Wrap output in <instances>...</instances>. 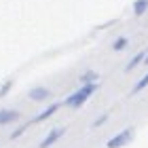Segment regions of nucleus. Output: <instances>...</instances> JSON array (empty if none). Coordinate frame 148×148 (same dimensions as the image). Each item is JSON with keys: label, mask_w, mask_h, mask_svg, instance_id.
Segmentation results:
<instances>
[{"label": "nucleus", "mask_w": 148, "mask_h": 148, "mask_svg": "<svg viewBox=\"0 0 148 148\" xmlns=\"http://www.w3.org/2000/svg\"><path fill=\"white\" fill-rule=\"evenodd\" d=\"M93 91H97V83H91V85H85L83 89H78V91H74L72 95H68L66 97V102L64 104H68V106H72V108H80L85 102H87V97L91 95Z\"/></svg>", "instance_id": "obj_1"}, {"label": "nucleus", "mask_w": 148, "mask_h": 148, "mask_svg": "<svg viewBox=\"0 0 148 148\" xmlns=\"http://www.w3.org/2000/svg\"><path fill=\"white\" fill-rule=\"evenodd\" d=\"M131 138H133V127H127V129H123L121 133H116L114 138H110L108 142H106V146L108 148H121L127 142H131Z\"/></svg>", "instance_id": "obj_2"}, {"label": "nucleus", "mask_w": 148, "mask_h": 148, "mask_svg": "<svg viewBox=\"0 0 148 148\" xmlns=\"http://www.w3.org/2000/svg\"><path fill=\"white\" fill-rule=\"evenodd\" d=\"M64 133H66V129H64V127H62V129H51V133H49V136H47V138L42 140V142H40V148H49L53 142H57V140L62 138Z\"/></svg>", "instance_id": "obj_3"}, {"label": "nucleus", "mask_w": 148, "mask_h": 148, "mask_svg": "<svg viewBox=\"0 0 148 148\" xmlns=\"http://www.w3.org/2000/svg\"><path fill=\"white\" fill-rule=\"evenodd\" d=\"M17 119H19L17 110H6V108L0 110V125H9V123H13V121H17Z\"/></svg>", "instance_id": "obj_4"}, {"label": "nucleus", "mask_w": 148, "mask_h": 148, "mask_svg": "<svg viewBox=\"0 0 148 148\" xmlns=\"http://www.w3.org/2000/svg\"><path fill=\"white\" fill-rule=\"evenodd\" d=\"M51 93L47 91V89H34V91H30V99H34V102H40V99H47Z\"/></svg>", "instance_id": "obj_5"}, {"label": "nucleus", "mask_w": 148, "mask_h": 148, "mask_svg": "<svg viewBox=\"0 0 148 148\" xmlns=\"http://www.w3.org/2000/svg\"><path fill=\"white\" fill-rule=\"evenodd\" d=\"M57 108H59V104H53V106H49V108H47V110H42V112H40L34 121H45V119H49L51 114H55V112H57Z\"/></svg>", "instance_id": "obj_6"}, {"label": "nucleus", "mask_w": 148, "mask_h": 148, "mask_svg": "<svg viewBox=\"0 0 148 148\" xmlns=\"http://www.w3.org/2000/svg\"><path fill=\"white\" fill-rule=\"evenodd\" d=\"M146 9H148V0H136V2H133V13H136V15H142Z\"/></svg>", "instance_id": "obj_7"}, {"label": "nucleus", "mask_w": 148, "mask_h": 148, "mask_svg": "<svg viewBox=\"0 0 148 148\" xmlns=\"http://www.w3.org/2000/svg\"><path fill=\"white\" fill-rule=\"evenodd\" d=\"M146 55H148V53H144V51H142V53H138V55H133V59H131L129 64H127V70H133V68H136V66H138L140 62H142V57L146 59Z\"/></svg>", "instance_id": "obj_8"}, {"label": "nucleus", "mask_w": 148, "mask_h": 148, "mask_svg": "<svg viewBox=\"0 0 148 148\" xmlns=\"http://www.w3.org/2000/svg\"><path fill=\"white\" fill-rule=\"evenodd\" d=\"M144 87H148V74H146L144 78H140V80H138V83H136V87H133V91H131V93H138V91H142Z\"/></svg>", "instance_id": "obj_9"}, {"label": "nucleus", "mask_w": 148, "mask_h": 148, "mask_svg": "<svg viewBox=\"0 0 148 148\" xmlns=\"http://www.w3.org/2000/svg\"><path fill=\"white\" fill-rule=\"evenodd\" d=\"M80 80H83L85 85H91V83H95V80H97V74L95 72H87V74H83V78H80Z\"/></svg>", "instance_id": "obj_10"}, {"label": "nucleus", "mask_w": 148, "mask_h": 148, "mask_svg": "<svg viewBox=\"0 0 148 148\" xmlns=\"http://www.w3.org/2000/svg\"><path fill=\"white\" fill-rule=\"evenodd\" d=\"M127 45H129V40H127V38H116V42L112 45V49L114 51H123Z\"/></svg>", "instance_id": "obj_11"}, {"label": "nucleus", "mask_w": 148, "mask_h": 148, "mask_svg": "<svg viewBox=\"0 0 148 148\" xmlns=\"http://www.w3.org/2000/svg\"><path fill=\"white\" fill-rule=\"evenodd\" d=\"M104 121H108V112H104V114H99V116L93 121V125L91 127H99V125H104Z\"/></svg>", "instance_id": "obj_12"}, {"label": "nucleus", "mask_w": 148, "mask_h": 148, "mask_svg": "<svg viewBox=\"0 0 148 148\" xmlns=\"http://www.w3.org/2000/svg\"><path fill=\"white\" fill-rule=\"evenodd\" d=\"M25 129H28V125H21V127H17V129L13 131V138H19V136H21V133H23Z\"/></svg>", "instance_id": "obj_13"}, {"label": "nucleus", "mask_w": 148, "mask_h": 148, "mask_svg": "<svg viewBox=\"0 0 148 148\" xmlns=\"http://www.w3.org/2000/svg\"><path fill=\"white\" fill-rule=\"evenodd\" d=\"M9 89H11V83H6V85H2V89H0V97H4L6 93H9Z\"/></svg>", "instance_id": "obj_14"}, {"label": "nucleus", "mask_w": 148, "mask_h": 148, "mask_svg": "<svg viewBox=\"0 0 148 148\" xmlns=\"http://www.w3.org/2000/svg\"><path fill=\"white\" fill-rule=\"evenodd\" d=\"M144 64H148V55H146V59H144Z\"/></svg>", "instance_id": "obj_15"}]
</instances>
